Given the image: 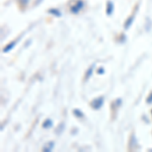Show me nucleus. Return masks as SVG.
Segmentation results:
<instances>
[{
  "label": "nucleus",
  "mask_w": 152,
  "mask_h": 152,
  "mask_svg": "<svg viewBox=\"0 0 152 152\" xmlns=\"http://www.w3.org/2000/svg\"><path fill=\"white\" fill-rule=\"evenodd\" d=\"M94 66L92 65V66H90V67L87 69V72H86V74H85V79H88V78L90 77V75H91L92 71H94Z\"/></svg>",
  "instance_id": "nucleus-8"
},
{
  "label": "nucleus",
  "mask_w": 152,
  "mask_h": 152,
  "mask_svg": "<svg viewBox=\"0 0 152 152\" xmlns=\"http://www.w3.org/2000/svg\"><path fill=\"white\" fill-rule=\"evenodd\" d=\"M102 104H104V97L102 96L96 97V99H94L91 102V107L94 110H99L102 107Z\"/></svg>",
  "instance_id": "nucleus-2"
},
{
  "label": "nucleus",
  "mask_w": 152,
  "mask_h": 152,
  "mask_svg": "<svg viewBox=\"0 0 152 152\" xmlns=\"http://www.w3.org/2000/svg\"><path fill=\"white\" fill-rule=\"evenodd\" d=\"M134 18H135V15H134V14H133V15H131V16H129V18H127L126 23H125V24H124L125 28L128 29L129 28H131L132 23H133V21H134Z\"/></svg>",
  "instance_id": "nucleus-4"
},
{
  "label": "nucleus",
  "mask_w": 152,
  "mask_h": 152,
  "mask_svg": "<svg viewBox=\"0 0 152 152\" xmlns=\"http://www.w3.org/2000/svg\"><path fill=\"white\" fill-rule=\"evenodd\" d=\"M84 7V2L82 1V0H77V1L75 2V4H73V5H71L70 7V11L72 12V13H78L81 9Z\"/></svg>",
  "instance_id": "nucleus-1"
},
{
  "label": "nucleus",
  "mask_w": 152,
  "mask_h": 152,
  "mask_svg": "<svg viewBox=\"0 0 152 152\" xmlns=\"http://www.w3.org/2000/svg\"><path fill=\"white\" fill-rule=\"evenodd\" d=\"M105 12H107V15H112L113 12H114V3L112 1L107 2V8H105Z\"/></svg>",
  "instance_id": "nucleus-3"
},
{
  "label": "nucleus",
  "mask_w": 152,
  "mask_h": 152,
  "mask_svg": "<svg viewBox=\"0 0 152 152\" xmlns=\"http://www.w3.org/2000/svg\"><path fill=\"white\" fill-rule=\"evenodd\" d=\"M16 43H18V41H13V42H10V43L8 44V45H6L5 47H4V49H3V52H5V53H7V52H9V51L11 50V49H13L14 48V46L16 45Z\"/></svg>",
  "instance_id": "nucleus-5"
},
{
  "label": "nucleus",
  "mask_w": 152,
  "mask_h": 152,
  "mask_svg": "<svg viewBox=\"0 0 152 152\" xmlns=\"http://www.w3.org/2000/svg\"><path fill=\"white\" fill-rule=\"evenodd\" d=\"M147 102L148 104H152V94H150V95L147 97Z\"/></svg>",
  "instance_id": "nucleus-11"
},
{
  "label": "nucleus",
  "mask_w": 152,
  "mask_h": 152,
  "mask_svg": "<svg viewBox=\"0 0 152 152\" xmlns=\"http://www.w3.org/2000/svg\"><path fill=\"white\" fill-rule=\"evenodd\" d=\"M53 147H54L53 142H49V144H48V145L44 147V151H51V150H52V148H53Z\"/></svg>",
  "instance_id": "nucleus-10"
},
{
  "label": "nucleus",
  "mask_w": 152,
  "mask_h": 152,
  "mask_svg": "<svg viewBox=\"0 0 152 152\" xmlns=\"http://www.w3.org/2000/svg\"><path fill=\"white\" fill-rule=\"evenodd\" d=\"M52 125H53L52 121H51L50 119H48V120H46V121L44 122L43 127H44V128H46V129H48V128H51V127H52Z\"/></svg>",
  "instance_id": "nucleus-7"
},
{
  "label": "nucleus",
  "mask_w": 152,
  "mask_h": 152,
  "mask_svg": "<svg viewBox=\"0 0 152 152\" xmlns=\"http://www.w3.org/2000/svg\"><path fill=\"white\" fill-rule=\"evenodd\" d=\"M49 12H50L51 14H53V15H55V16H61V11H59L58 9H56V8H53V9H49Z\"/></svg>",
  "instance_id": "nucleus-6"
},
{
  "label": "nucleus",
  "mask_w": 152,
  "mask_h": 152,
  "mask_svg": "<svg viewBox=\"0 0 152 152\" xmlns=\"http://www.w3.org/2000/svg\"><path fill=\"white\" fill-rule=\"evenodd\" d=\"M73 114H74L77 118H83V116H84L83 113L80 111V110H76V109L73 110Z\"/></svg>",
  "instance_id": "nucleus-9"
}]
</instances>
